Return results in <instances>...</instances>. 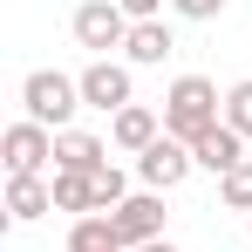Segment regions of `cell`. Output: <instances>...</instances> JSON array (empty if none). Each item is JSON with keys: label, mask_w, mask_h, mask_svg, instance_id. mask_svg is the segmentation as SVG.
<instances>
[{"label": "cell", "mask_w": 252, "mask_h": 252, "mask_svg": "<svg viewBox=\"0 0 252 252\" xmlns=\"http://www.w3.org/2000/svg\"><path fill=\"white\" fill-rule=\"evenodd\" d=\"M75 109H89L82 102V82L75 75H62V68H34L28 82H21V116L28 123H41V129H75Z\"/></svg>", "instance_id": "2"}, {"label": "cell", "mask_w": 252, "mask_h": 252, "mask_svg": "<svg viewBox=\"0 0 252 252\" xmlns=\"http://www.w3.org/2000/svg\"><path fill=\"white\" fill-rule=\"evenodd\" d=\"M129 28H136V21H129L116 0H82V7H75V41L89 48V62H109V55L129 41Z\"/></svg>", "instance_id": "3"}, {"label": "cell", "mask_w": 252, "mask_h": 252, "mask_svg": "<svg viewBox=\"0 0 252 252\" xmlns=\"http://www.w3.org/2000/svg\"><path fill=\"white\" fill-rule=\"evenodd\" d=\"M191 170H198L191 143H177V136L164 129V136H157V143H150V150L136 157V184H143V191H177V184H184Z\"/></svg>", "instance_id": "6"}, {"label": "cell", "mask_w": 252, "mask_h": 252, "mask_svg": "<svg viewBox=\"0 0 252 252\" xmlns=\"http://www.w3.org/2000/svg\"><path fill=\"white\" fill-rule=\"evenodd\" d=\"M75 82H82V102H89V109H102V116H116V109L136 102V68L116 62V55H109V62H89Z\"/></svg>", "instance_id": "4"}, {"label": "cell", "mask_w": 252, "mask_h": 252, "mask_svg": "<svg viewBox=\"0 0 252 252\" xmlns=\"http://www.w3.org/2000/svg\"><path fill=\"white\" fill-rule=\"evenodd\" d=\"M218 205H225V211H246V218H252V157H246L239 170H225V177H218Z\"/></svg>", "instance_id": "15"}, {"label": "cell", "mask_w": 252, "mask_h": 252, "mask_svg": "<svg viewBox=\"0 0 252 252\" xmlns=\"http://www.w3.org/2000/svg\"><path fill=\"white\" fill-rule=\"evenodd\" d=\"M109 218H116V232H123V246H129V252H136V246H157V239H164V225H170L164 191H129Z\"/></svg>", "instance_id": "7"}, {"label": "cell", "mask_w": 252, "mask_h": 252, "mask_svg": "<svg viewBox=\"0 0 252 252\" xmlns=\"http://www.w3.org/2000/svg\"><path fill=\"white\" fill-rule=\"evenodd\" d=\"M129 21H164V0H116Z\"/></svg>", "instance_id": "19"}, {"label": "cell", "mask_w": 252, "mask_h": 252, "mask_svg": "<svg viewBox=\"0 0 252 252\" xmlns=\"http://www.w3.org/2000/svg\"><path fill=\"white\" fill-rule=\"evenodd\" d=\"M170 7H177L184 21H218V14H225V0H170Z\"/></svg>", "instance_id": "18"}, {"label": "cell", "mask_w": 252, "mask_h": 252, "mask_svg": "<svg viewBox=\"0 0 252 252\" xmlns=\"http://www.w3.org/2000/svg\"><path fill=\"white\" fill-rule=\"evenodd\" d=\"M218 123H225V95H218L211 75H177V82L164 89V129L177 143H198V136L218 129Z\"/></svg>", "instance_id": "1"}, {"label": "cell", "mask_w": 252, "mask_h": 252, "mask_svg": "<svg viewBox=\"0 0 252 252\" xmlns=\"http://www.w3.org/2000/svg\"><path fill=\"white\" fill-rule=\"evenodd\" d=\"M68 252H129V246H123V232H116L109 211H89V218L68 225Z\"/></svg>", "instance_id": "13"}, {"label": "cell", "mask_w": 252, "mask_h": 252, "mask_svg": "<svg viewBox=\"0 0 252 252\" xmlns=\"http://www.w3.org/2000/svg\"><path fill=\"white\" fill-rule=\"evenodd\" d=\"M191 157H198V170L225 177V170H239V164H246V136H239L232 123H218V129H205V136L191 143Z\"/></svg>", "instance_id": "10"}, {"label": "cell", "mask_w": 252, "mask_h": 252, "mask_svg": "<svg viewBox=\"0 0 252 252\" xmlns=\"http://www.w3.org/2000/svg\"><path fill=\"white\" fill-rule=\"evenodd\" d=\"M136 252H177V246H170V239H157V246H136Z\"/></svg>", "instance_id": "20"}, {"label": "cell", "mask_w": 252, "mask_h": 252, "mask_svg": "<svg viewBox=\"0 0 252 252\" xmlns=\"http://www.w3.org/2000/svg\"><path fill=\"white\" fill-rule=\"evenodd\" d=\"M102 164H109V143H102L95 129H62V136H55V170H89V177H95Z\"/></svg>", "instance_id": "11"}, {"label": "cell", "mask_w": 252, "mask_h": 252, "mask_svg": "<svg viewBox=\"0 0 252 252\" xmlns=\"http://www.w3.org/2000/svg\"><path fill=\"white\" fill-rule=\"evenodd\" d=\"M246 239H252V218H246Z\"/></svg>", "instance_id": "21"}, {"label": "cell", "mask_w": 252, "mask_h": 252, "mask_svg": "<svg viewBox=\"0 0 252 252\" xmlns=\"http://www.w3.org/2000/svg\"><path fill=\"white\" fill-rule=\"evenodd\" d=\"M55 211V191H48V177H7V218L14 225H34Z\"/></svg>", "instance_id": "12"}, {"label": "cell", "mask_w": 252, "mask_h": 252, "mask_svg": "<svg viewBox=\"0 0 252 252\" xmlns=\"http://www.w3.org/2000/svg\"><path fill=\"white\" fill-rule=\"evenodd\" d=\"M48 191H55V211H75V218L95 211V177H89V170H55Z\"/></svg>", "instance_id": "14"}, {"label": "cell", "mask_w": 252, "mask_h": 252, "mask_svg": "<svg viewBox=\"0 0 252 252\" xmlns=\"http://www.w3.org/2000/svg\"><path fill=\"white\" fill-rule=\"evenodd\" d=\"M225 123H232V129H239V136L252 143V75L225 89Z\"/></svg>", "instance_id": "16"}, {"label": "cell", "mask_w": 252, "mask_h": 252, "mask_svg": "<svg viewBox=\"0 0 252 252\" xmlns=\"http://www.w3.org/2000/svg\"><path fill=\"white\" fill-rule=\"evenodd\" d=\"M157 136H164V109L129 102V109H116V116H109V143H116V150H129V157H143Z\"/></svg>", "instance_id": "8"}, {"label": "cell", "mask_w": 252, "mask_h": 252, "mask_svg": "<svg viewBox=\"0 0 252 252\" xmlns=\"http://www.w3.org/2000/svg\"><path fill=\"white\" fill-rule=\"evenodd\" d=\"M170 55H177V34H170V21H136L123 41V62L129 68H164Z\"/></svg>", "instance_id": "9"}, {"label": "cell", "mask_w": 252, "mask_h": 252, "mask_svg": "<svg viewBox=\"0 0 252 252\" xmlns=\"http://www.w3.org/2000/svg\"><path fill=\"white\" fill-rule=\"evenodd\" d=\"M0 157H7V177H41L48 164H55V129L41 123H7V136H0Z\"/></svg>", "instance_id": "5"}, {"label": "cell", "mask_w": 252, "mask_h": 252, "mask_svg": "<svg viewBox=\"0 0 252 252\" xmlns=\"http://www.w3.org/2000/svg\"><path fill=\"white\" fill-rule=\"evenodd\" d=\"M123 198H129V170L102 164V170H95V211H116Z\"/></svg>", "instance_id": "17"}]
</instances>
